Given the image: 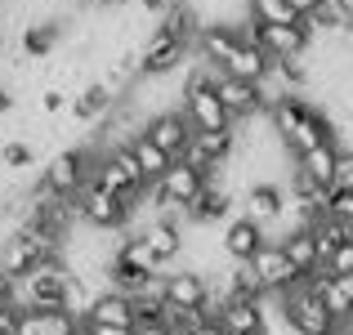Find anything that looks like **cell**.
<instances>
[{"instance_id":"8fae6325","label":"cell","mask_w":353,"mask_h":335,"mask_svg":"<svg viewBox=\"0 0 353 335\" xmlns=\"http://www.w3.org/2000/svg\"><path fill=\"white\" fill-rule=\"evenodd\" d=\"M264 241H268V232L259 228L250 215H233V219L224 223V232H219V246H224V255L233 259V264H246Z\"/></svg>"},{"instance_id":"8992f818","label":"cell","mask_w":353,"mask_h":335,"mask_svg":"<svg viewBox=\"0 0 353 335\" xmlns=\"http://www.w3.org/2000/svg\"><path fill=\"white\" fill-rule=\"evenodd\" d=\"M72 201H77V215L85 219V223H94V228H112V232H125V223H130V206L117 197V192H108L103 183L90 179Z\"/></svg>"},{"instance_id":"6da1fadb","label":"cell","mask_w":353,"mask_h":335,"mask_svg":"<svg viewBox=\"0 0 353 335\" xmlns=\"http://www.w3.org/2000/svg\"><path fill=\"white\" fill-rule=\"evenodd\" d=\"M94 156H99V148H63V152H54L50 161H45V170H41V188L45 192H54V197H77L81 188L90 183V170H94Z\"/></svg>"},{"instance_id":"5bb4252c","label":"cell","mask_w":353,"mask_h":335,"mask_svg":"<svg viewBox=\"0 0 353 335\" xmlns=\"http://www.w3.org/2000/svg\"><path fill=\"white\" fill-rule=\"evenodd\" d=\"M268 68H273V59H268V54L255 45V36H250V32H241L237 50L228 54V63L219 72H233V77H241V81H264Z\"/></svg>"},{"instance_id":"9a60e30c","label":"cell","mask_w":353,"mask_h":335,"mask_svg":"<svg viewBox=\"0 0 353 335\" xmlns=\"http://www.w3.org/2000/svg\"><path fill=\"white\" fill-rule=\"evenodd\" d=\"M336 161H340V143L327 139V143H313L309 152L295 156V170L309 174V179L322 183V188H336Z\"/></svg>"},{"instance_id":"4316f807","label":"cell","mask_w":353,"mask_h":335,"mask_svg":"<svg viewBox=\"0 0 353 335\" xmlns=\"http://www.w3.org/2000/svg\"><path fill=\"white\" fill-rule=\"evenodd\" d=\"M94 327V322H90ZM94 335H134V327H94Z\"/></svg>"},{"instance_id":"277c9868","label":"cell","mask_w":353,"mask_h":335,"mask_svg":"<svg viewBox=\"0 0 353 335\" xmlns=\"http://www.w3.org/2000/svg\"><path fill=\"white\" fill-rule=\"evenodd\" d=\"M246 32L255 36V45L268 59H304L313 45L304 18H295V23H246Z\"/></svg>"},{"instance_id":"30bf717a","label":"cell","mask_w":353,"mask_h":335,"mask_svg":"<svg viewBox=\"0 0 353 335\" xmlns=\"http://www.w3.org/2000/svg\"><path fill=\"white\" fill-rule=\"evenodd\" d=\"M143 134L152 139L161 152L183 156V148H188V139H192V125H188V116H183V108H165V112H157V116L143 121Z\"/></svg>"},{"instance_id":"ac0fdd59","label":"cell","mask_w":353,"mask_h":335,"mask_svg":"<svg viewBox=\"0 0 353 335\" xmlns=\"http://www.w3.org/2000/svg\"><path fill=\"white\" fill-rule=\"evenodd\" d=\"M277 241H282V250L291 255V264L300 268L304 277H309V273H318V268H322L318 241H313V232H309V228H291V232H282Z\"/></svg>"},{"instance_id":"603a6c76","label":"cell","mask_w":353,"mask_h":335,"mask_svg":"<svg viewBox=\"0 0 353 335\" xmlns=\"http://www.w3.org/2000/svg\"><path fill=\"white\" fill-rule=\"evenodd\" d=\"M322 268H327V273H336V277H353V237L340 241V246L327 255V264H322Z\"/></svg>"},{"instance_id":"1f68e13d","label":"cell","mask_w":353,"mask_h":335,"mask_svg":"<svg viewBox=\"0 0 353 335\" xmlns=\"http://www.w3.org/2000/svg\"><path fill=\"white\" fill-rule=\"evenodd\" d=\"M108 5H125V0H108Z\"/></svg>"},{"instance_id":"2e32d148","label":"cell","mask_w":353,"mask_h":335,"mask_svg":"<svg viewBox=\"0 0 353 335\" xmlns=\"http://www.w3.org/2000/svg\"><path fill=\"white\" fill-rule=\"evenodd\" d=\"M309 282H313V291L322 295V304L331 309L336 322L353 313V277H336V273H327V268H318V273H309Z\"/></svg>"},{"instance_id":"3957f363","label":"cell","mask_w":353,"mask_h":335,"mask_svg":"<svg viewBox=\"0 0 353 335\" xmlns=\"http://www.w3.org/2000/svg\"><path fill=\"white\" fill-rule=\"evenodd\" d=\"M241 215H250L268 237H282V219H286V188L277 179H259L241 188Z\"/></svg>"},{"instance_id":"9c48e42d","label":"cell","mask_w":353,"mask_h":335,"mask_svg":"<svg viewBox=\"0 0 353 335\" xmlns=\"http://www.w3.org/2000/svg\"><path fill=\"white\" fill-rule=\"evenodd\" d=\"M215 94H219V103L228 108V116H233V121H250V116H259V112L268 108L259 81H241V77L219 72V68H215Z\"/></svg>"},{"instance_id":"484cf974","label":"cell","mask_w":353,"mask_h":335,"mask_svg":"<svg viewBox=\"0 0 353 335\" xmlns=\"http://www.w3.org/2000/svg\"><path fill=\"white\" fill-rule=\"evenodd\" d=\"M134 335H170V327H165V318H139Z\"/></svg>"},{"instance_id":"44dd1931","label":"cell","mask_w":353,"mask_h":335,"mask_svg":"<svg viewBox=\"0 0 353 335\" xmlns=\"http://www.w3.org/2000/svg\"><path fill=\"white\" fill-rule=\"evenodd\" d=\"M250 23H295V5L291 0H246Z\"/></svg>"},{"instance_id":"5b68a950","label":"cell","mask_w":353,"mask_h":335,"mask_svg":"<svg viewBox=\"0 0 353 335\" xmlns=\"http://www.w3.org/2000/svg\"><path fill=\"white\" fill-rule=\"evenodd\" d=\"M246 268H250V273H255V282L264 286V295H282L286 286H295V282H300V277H304L300 268L291 264V255H286V250H282V241H273V237H268L264 246H259L255 255L246 259Z\"/></svg>"},{"instance_id":"d6a6232c","label":"cell","mask_w":353,"mask_h":335,"mask_svg":"<svg viewBox=\"0 0 353 335\" xmlns=\"http://www.w3.org/2000/svg\"><path fill=\"white\" fill-rule=\"evenodd\" d=\"M0 5H5V0H0Z\"/></svg>"},{"instance_id":"cb8c5ba5","label":"cell","mask_w":353,"mask_h":335,"mask_svg":"<svg viewBox=\"0 0 353 335\" xmlns=\"http://www.w3.org/2000/svg\"><path fill=\"white\" fill-rule=\"evenodd\" d=\"M336 188H353V148H340V161H336Z\"/></svg>"},{"instance_id":"ffe728a7","label":"cell","mask_w":353,"mask_h":335,"mask_svg":"<svg viewBox=\"0 0 353 335\" xmlns=\"http://www.w3.org/2000/svg\"><path fill=\"white\" fill-rule=\"evenodd\" d=\"M32 165H36V148L32 143H27V139L23 134H14V139H5V143H0V170H32Z\"/></svg>"},{"instance_id":"7c38bea8","label":"cell","mask_w":353,"mask_h":335,"mask_svg":"<svg viewBox=\"0 0 353 335\" xmlns=\"http://www.w3.org/2000/svg\"><path fill=\"white\" fill-rule=\"evenodd\" d=\"M77 318L68 309H14V335H72Z\"/></svg>"},{"instance_id":"7402d4cb","label":"cell","mask_w":353,"mask_h":335,"mask_svg":"<svg viewBox=\"0 0 353 335\" xmlns=\"http://www.w3.org/2000/svg\"><path fill=\"white\" fill-rule=\"evenodd\" d=\"M327 215L353 228V188H331V197H327Z\"/></svg>"},{"instance_id":"4fadbf2b","label":"cell","mask_w":353,"mask_h":335,"mask_svg":"<svg viewBox=\"0 0 353 335\" xmlns=\"http://www.w3.org/2000/svg\"><path fill=\"white\" fill-rule=\"evenodd\" d=\"M85 322H94V327H134L139 313H134V300H130L125 291H112V286H108V291L94 295Z\"/></svg>"},{"instance_id":"4dcf8cb0","label":"cell","mask_w":353,"mask_h":335,"mask_svg":"<svg viewBox=\"0 0 353 335\" xmlns=\"http://www.w3.org/2000/svg\"><path fill=\"white\" fill-rule=\"evenodd\" d=\"M250 335H268V327H259V331H250Z\"/></svg>"},{"instance_id":"ba28073f","label":"cell","mask_w":353,"mask_h":335,"mask_svg":"<svg viewBox=\"0 0 353 335\" xmlns=\"http://www.w3.org/2000/svg\"><path fill=\"white\" fill-rule=\"evenodd\" d=\"M161 286H165V309H206L210 304V277L188 268V264L165 268Z\"/></svg>"},{"instance_id":"f1b7e54d","label":"cell","mask_w":353,"mask_h":335,"mask_svg":"<svg viewBox=\"0 0 353 335\" xmlns=\"http://www.w3.org/2000/svg\"><path fill=\"white\" fill-rule=\"evenodd\" d=\"M72 335H94V327H90V322H77V331Z\"/></svg>"},{"instance_id":"52a82bcc","label":"cell","mask_w":353,"mask_h":335,"mask_svg":"<svg viewBox=\"0 0 353 335\" xmlns=\"http://www.w3.org/2000/svg\"><path fill=\"white\" fill-rule=\"evenodd\" d=\"M237 152V134L233 130H192L188 148H183V161L197 165L201 174H219Z\"/></svg>"},{"instance_id":"d6986e66","label":"cell","mask_w":353,"mask_h":335,"mask_svg":"<svg viewBox=\"0 0 353 335\" xmlns=\"http://www.w3.org/2000/svg\"><path fill=\"white\" fill-rule=\"evenodd\" d=\"M130 152H134V161H139V170H143V179H148V183H152V179H161V174H165V165L174 161V156H170V152H161V148H157L152 139L143 134V130H139V134L130 139Z\"/></svg>"},{"instance_id":"d4e9b609","label":"cell","mask_w":353,"mask_h":335,"mask_svg":"<svg viewBox=\"0 0 353 335\" xmlns=\"http://www.w3.org/2000/svg\"><path fill=\"white\" fill-rule=\"evenodd\" d=\"M183 335H224V322H219V318H210V313H201V318L192 322V327L183 331Z\"/></svg>"},{"instance_id":"f546056e","label":"cell","mask_w":353,"mask_h":335,"mask_svg":"<svg viewBox=\"0 0 353 335\" xmlns=\"http://www.w3.org/2000/svg\"><path fill=\"white\" fill-rule=\"evenodd\" d=\"M0 59H5V27H0Z\"/></svg>"},{"instance_id":"83f0119b","label":"cell","mask_w":353,"mask_h":335,"mask_svg":"<svg viewBox=\"0 0 353 335\" xmlns=\"http://www.w3.org/2000/svg\"><path fill=\"white\" fill-rule=\"evenodd\" d=\"M291 5H295V14H300V18H304V14H313V9H318V5H322V0H291Z\"/></svg>"},{"instance_id":"7a4b0ae2","label":"cell","mask_w":353,"mask_h":335,"mask_svg":"<svg viewBox=\"0 0 353 335\" xmlns=\"http://www.w3.org/2000/svg\"><path fill=\"white\" fill-rule=\"evenodd\" d=\"M192 59V41H183L174 27H165L161 18L152 23V32L139 45V72L143 77H161V72H174Z\"/></svg>"},{"instance_id":"e0dca14e","label":"cell","mask_w":353,"mask_h":335,"mask_svg":"<svg viewBox=\"0 0 353 335\" xmlns=\"http://www.w3.org/2000/svg\"><path fill=\"white\" fill-rule=\"evenodd\" d=\"M219 322L224 331H237V335H250L264 327V300H224L219 304Z\"/></svg>"}]
</instances>
